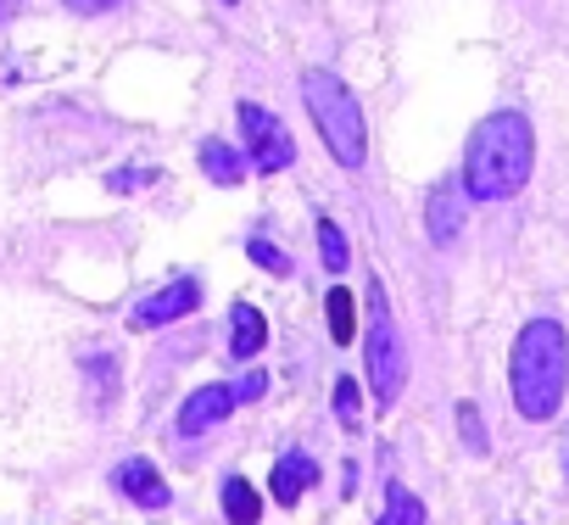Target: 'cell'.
<instances>
[{
	"mask_svg": "<svg viewBox=\"0 0 569 525\" xmlns=\"http://www.w3.org/2000/svg\"><path fill=\"white\" fill-rule=\"evenodd\" d=\"M536 168V129L525 112L502 107L491 118L475 123L469 135V151H463V196L475 201H508L525 190Z\"/></svg>",
	"mask_w": 569,
	"mask_h": 525,
	"instance_id": "obj_1",
	"label": "cell"
},
{
	"mask_svg": "<svg viewBox=\"0 0 569 525\" xmlns=\"http://www.w3.org/2000/svg\"><path fill=\"white\" fill-rule=\"evenodd\" d=\"M569 386V336L558 319H530L513 336V408L525 419H552Z\"/></svg>",
	"mask_w": 569,
	"mask_h": 525,
	"instance_id": "obj_2",
	"label": "cell"
},
{
	"mask_svg": "<svg viewBox=\"0 0 569 525\" xmlns=\"http://www.w3.org/2000/svg\"><path fill=\"white\" fill-rule=\"evenodd\" d=\"M302 101H308V112H313V123H319L330 157H336L341 168H358L363 151H369V129H363V112H358L347 79H336L330 68H308V73H302Z\"/></svg>",
	"mask_w": 569,
	"mask_h": 525,
	"instance_id": "obj_3",
	"label": "cell"
},
{
	"mask_svg": "<svg viewBox=\"0 0 569 525\" xmlns=\"http://www.w3.org/2000/svg\"><path fill=\"white\" fill-rule=\"evenodd\" d=\"M402 380H408V358H402V336H397V319L386 308V291L375 286L369 291V386L380 397V408H391L402 397Z\"/></svg>",
	"mask_w": 569,
	"mask_h": 525,
	"instance_id": "obj_4",
	"label": "cell"
},
{
	"mask_svg": "<svg viewBox=\"0 0 569 525\" xmlns=\"http://www.w3.org/2000/svg\"><path fill=\"white\" fill-rule=\"evenodd\" d=\"M240 135H246V157L257 162V174H279V168L297 162L291 129H284L268 107H257V101H240Z\"/></svg>",
	"mask_w": 569,
	"mask_h": 525,
	"instance_id": "obj_5",
	"label": "cell"
},
{
	"mask_svg": "<svg viewBox=\"0 0 569 525\" xmlns=\"http://www.w3.org/2000/svg\"><path fill=\"white\" fill-rule=\"evenodd\" d=\"M196 308H201V286H196V280H173V286L151 291V297L134 308V325H140V330H162V325H173V319H184V314H196Z\"/></svg>",
	"mask_w": 569,
	"mask_h": 525,
	"instance_id": "obj_6",
	"label": "cell"
},
{
	"mask_svg": "<svg viewBox=\"0 0 569 525\" xmlns=\"http://www.w3.org/2000/svg\"><path fill=\"white\" fill-rule=\"evenodd\" d=\"M229 408H234V386H201V392L184 397L179 430H184V436H201V430H212L218 419H229Z\"/></svg>",
	"mask_w": 569,
	"mask_h": 525,
	"instance_id": "obj_7",
	"label": "cell"
},
{
	"mask_svg": "<svg viewBox=\"0 0 569 525\" xmlns=\"http://www.w3.org/2000/svg\"><path fill=\"white\" fill-rule=\"evenodd\" d=\"M112 481H118V492H123V497H134L140 508H168V481L157 475V464H151V458H123Z\"/></svg>",
	"mask_w": 569,
	"mask_h": 525,
	"instance_id": "obj_8",
	"label": "cell"
},
{
	"mask_svg": "<svg viewBox=\"0 0 569 525\" xmlns=\"http://www.w3.org/2000/svg\"><path fill=\"white\" fill-rule=\"evenodd\" d=\"M425 218H430V235H436L441 246L458 240V235H463V179H441V185L430 190Z\"/></svg>",
	"mask_w": 569,
	"mask_h": 525,
	"instance_id": "obj_9",
	"label": "cell"
},
{
	"mask_svg": "<svg viewBox=\"0 0 569 525\" xmlns=\"http://www.w3.org/2000/svg\"><path fill=\"white\" fill-rule=\"evenodd\" d=\"M313 481H319V464H313L308 453H284V458L273 464V481H268V486H273L279 503H297Z\"/></svg>",
	"mask_w": 569,
	"mask_h": 525,
	"instance_id": "obj_10",
	"label": "cell"
},
{
	"mask_svg": "<svg viewBox=\"0 0 569 525\" xmlns=\"http://www.w3.org/2000/svg\"><path fill=\"white\" fill-rule=\"evenodd\" d=\"M229 353L234 358H257L262 353V341H268V319L251 308V303H234V314H229Z\"/></svg>",
	"mask_w": 569,
	"mask_h": 525,
	"instance_id": "obj_11",
	"label": "cell"
},
{
	"mask_svg": "<svg viewBox=\"0 0 569 525\" xmlns=\"http://www.w3.org/2000/svg\"><path fill=\"white\" fill-rule=\"evenodd\" d=\"M196 162H201V174L218 179V185H240V179H246V162H240L234 146H223V140H201Z\"/></svg>",
	"mask_w": 569,
	"mask_h": 525,
	"instance_id": "obj_12",
	"label": "cell"
},
{
	"mask_svg": "<svg viewBox=\"0 0 569 525\" xmlns=\"http://www.w3.org/2000/svg\"><path fill=\"white\" fill-rule=\"evenodd\" d=\"M223 514H229L234 525H257L262 503H257V486H251L246 475H229V481H223Z\"/></svg>",
	"mask_w": 569,
	"mask_h": 525,
	"instance_id": "obj_13",
	"label": "cell"
},
{
	"mask_svg": "<svg viewBox=\"0 0 569 525\" xmlns=\"http://www.w3.org/2000/svg\"><path fill=\"white\" fill-rule=\"evenodd\" d=\"M375 525H425V503L408 486H386V514Z\"/></svg>",
	"mask_w": 569,
	"mask_h": 525,
	"instance_id": "obj_14",
	"label": "cell"
},
{
	"mask_svg": "<svg viewBox=\"0 0 569 525\" xmlns=\"http://www.w3.org/2000/svg\"><path fill=\"white\" fill-rule=\"evenodd\" d=\"M325 308H330V336L347 347L352 336H358V308H352V297H347V286H336L330 297H325Z\"/></svg>",
	"mask_w": 569,
	"mask_h": 525,
	"instance_id": "obj_15",
	"label": "cell"
},
{
	"mask_svg": "<svg viewBox=\"0 0 569 525\" xmlns=\"http://www.w3.org/2000/svg\"><path fill=\"white\" fill-rule=\"evenodd\" d=\"M319 251H325V269L330 275H347V235L336 218H319Z\"/></svg>",
	"mask_w": 569,
	"mask_h": 525,
	"instance_id": "obj_16",
	"label": "cell"
},
{
	"mask_svg": "<svg viewBox=\"0 0 569 525\" xmlns=\"http://www.w3.org/2000/svg\"><path fill=\"white\" fill-rule=\"evenodd\" d=\"M246 257H251V262H262L268 275H291V257H284L273 240H246Z\"/></svg>",
	"mask_w": 569,
	"mask_h": 525,
	"instance_id": "obj_17",
	"label": "cell"
},
{
	"mask_svg": "<svg viewBox=\"0 0 569 525\" xmlns=\"http://www.w3.org/2000/svg\"><path fill=\"white\" fill-rule=\"evenodd\" d=\"M458 430H463V447L469 453H486V425H480V408L475 403H458Z\"/></svg>",
	"mask_w": 569,
	"mask_h": 525,
	"instance_id": "obj_18",
	"label": "cell"
},
{
	"mask_svg": "<svg viewBox=\"0 0 569 525\" xmlns=\"http://www.w3.org/2000/svg\"><path fill=\"white\" fill-rule=\"evenodd\" d=\"M336 419L347 425V430H358V380H336Z\"/></svg>",
	"mask_w": 569,
	"mask_h": 525,
	"instance_id": "obj_19",
	"label": "cell"
},
{
	"mask_svg": "<svg viewBox=\"0 0 569 525\" xmlns=\"http://www.w3.org/2000/svg\"><path fill=\"white\" fill-rule=\"evenodd\" d=\"M262 392H268V375H262V369H246L240 386H234V403H257Z\"/></svg>",
	"mask_w": 569,
	"mask_h": 525,
	"instance_id": "obj_20",
	"label": "cell"
},
{
	"mask_svg": "<svg viewBox=\"0 0 569 525\" xmlns=\"http://www.w3.org/2000/svg\"><path fill=\"white\" fill-rule=\"evenodd\" d=\"M62 7H68V12H84V18H96V12H112L118 0H62Z\"/></svg>",
	"mask_w": 569,
	"mask_h": 525,
	"instance_id": "obj_21",
	"label": "cell"
},
{
	"mask_svg": "<svg viewBox=\"0 0 569 525\" xmlns=\"http://www.w3.org/2000/svg\"><path fill=\"white\" fill-rule=\"evenodd\" d=\"M18 7H23V0H0V23H7V18H12Z\"/></svg>",
	"mask_w": 569,
	"mask_h": 525,
	"instance_id": "obj_22",
	"label": "cell"
},
{
	"mask_svg": "<svg viewBox=\"0 0 569 525\" xmlns=\"http://www.w3.org/2000/svg\"><path fill=\"white\" fill-rule=\"evenodd\" d=\"M223 7H234V0H223Z\"/></svg>",
	"mask_w": 569,
	"mask_h": 525,
	"instance_id": "obj_23",
	"label": "cell"
}]
</instances>
